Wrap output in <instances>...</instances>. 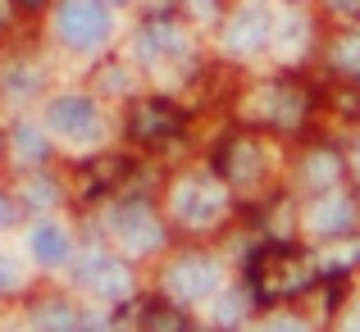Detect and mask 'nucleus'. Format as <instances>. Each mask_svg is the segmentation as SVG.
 Returning a JSON list of instances; mask_svg holds the SVG:
<instances>
[{"label": "nucleus", "mask_w": 360, "mask_h": 332, "mask_svg": "<svg viewBox=\"0 0 360 332\" xmlns=\"http://www.w3.org/2000/svg\"><path fill=\"white\" fill-rule=\"evenodd\" d=\"M115 227L123 232V241H128V246H155V241H160V232H155V223H150V214L137 210V205H128V210H115Z\"/></svg>", "instance_id": "6"}, {"label": "nucleus", "mask_w": 360, "mask_h": 332, "mask_svg": "<svg viewBox=\"0 0 360 332\" xmlns=\"http://www.w3.org/2000/svg\"><path fill=\"white\" fill-rule=\"evenodd\" d=\"M333 5H342V9H352V5H360V0H333Z\"/></svg>", "instance_id": "14"}, {"label": "nucleus", "mask_w": 360, "mask_h": 332, "mask_svg": "<svg viewBox=\"0 0 360 332\" xmlns=\"http://www.w3.org/2000/svg\"><path fill=\"white\" fill-rule=\"evenodd\" d=\"M18 150H23V155H41V137H37V132H27V128H18Z\"/></svg>", "instance_id": "12"}, {"label": "nucleus", "mask_w": 360, "mask_h": 332, "mask_svg": "<svg viewBox=\"0 0 360 332\" xmlns=\"http://www.w3.org/2000/svg\"><path fill=\"white\" fill-rule=\"evenodd\" d=\"M264 32H269V14H264V9H242L238 18H233V51H255V46L264 41Z\"/></svg>", "instance_id": "5"}, {"label": "nucleus", "mask_w": 360, "mask_h": 332, "mask_svg": "<svg viewBox=\"0 0 360 332\" xmlns=\"http://www.w3.org/2000/svg\"><path fill=\"white\" fill-rule=\"evenodd\" d=\"M23 5H41V0H23Z\"/></svg>", "instance_id": "16"}, {"label": "nucleus", "mask_w": 360, "mask_h": 332, "mask_svg": "<svg viewBox=\"0 0 360 332\" xmlns=\"http://www.w3.org/2000/svg\"><path fill=\"white\" fill-rule=\"evenodd\" d=\"M60 36L78 51H91L110 36V14L101 0H64L60 9Z\"/></svg>", "instance_id": "1"}, {"label": "nucleus", "mask_w": 360, "mask_h": 332, "mask_svg": "<svg viewBox=\"0 0 360 332\" xmlns=\"http://www.w3.org/2000/svg\"><path fill=\"white\" fill-rule=\"evenodd\" d=\"M169 287H174L183 300H205V296H214L219 278H214V269L205 260H183L174 273H169Z\"/></svg>", "instance_id": "3"}, {"label": "nucleus", "mask_w": 360, "mask_h": 332, "mask_svg": "<svg viewBox=\"0 0 360 332\" xmlns=\"http://www.w3.org/2000/svg\"><path fill=\"white\" fill-rule=\"evenodd\" d=\"M5 219H9V205H5V201H0V223H5Z\"/></svg>", "instance_id": "15"}, {"label": "nucleus", "mask_w": 360, "mask_h": 332, "mask_svg": "<svg viewBox=\"0 0 360 332\" xmlns=\"http://www.w3.org/2000/svg\"><path fill=\"white\" fill-rule=\"evenodd\" d=\"M356 168H360V150H356Z\"/></svg>", "instance_id": "17"}, {"label": "nucleus", "mask_w": 360, "mask_h": 332, "mask_svg": "<svg viewBox=\"0 0 360 332\" xmlns=\"http://www.w3.org/2000/svg\"><path fill=\"white\" fill-rule=\"evenodd\" d=\"M178 32H169V27H150L146 32V41H141V51L146 55H165V51H178Z\"/></svg>", "instance_id": "11"}, {"label": "nucleus", "mask_w": 360, "mask_h": 332, "mask_svg": "<svg viewBox=\"0 0 360 332\" xmlns=\"http://www.w3.org/2000/svg\"><path fill=\"white\" fill-rule=\"evenodd\" d=\"M169 123H174V119H169L165 105H146V109H141V119L132 123V132H137V137H155V132L169 128Z\"/></svg>", "instance_id": "10"}, {"label": "nucleus", "mask_w": 360, "mask_h": 332, "mask_svg": "<svg viewBox=\"0 0 360 332\" xmlns=\"http://www.w3.org/2000/svg\"><path fill=\"white\" fill-rule=\"evenodd\" d=\"M32 255L41 264H64V260H69V237H64V227L37 223L32 227Z\"/></svg>", "instance_id": "7"}, {"label": "nucleus", "mask_w": 360, "mask_h": 332, "mask_svg": "<svg viewBox=\"0 0 360 332\" xmlns=\"http://www.w3.org/2000/svg\"><path fill=\"white\" fill-rule=\"evenodd\" d=\"M87 273H91V282H96L101 296H128V273H123V264H115V260H96Z\"/></svg>", "instance_id": "8"}, {"label": "nucleus", "mask_w": 360, "mask_h": 332, "mask_svg": "<svg viewBox=\"0 0 360 332\" xmlns=\"http://www.w3.org/2000/svg\"><path fill=\"white\" fill-rule=\"evenodd\" d=\"M174 205H178V219H187V223H210L214 214L224 210V196L214 192L210 182H192V187H183V192L174 196Z\"/></svg>", "instance_id": "4"}, {"label": "nucleus", "mask_w": 360, "mask_h": 332, "mask_svg": "<svg viewBox=\"0 0 360 332\" xmlns=\"http://www.w3.org/2000/svg\"><path fill=\"white\" fill-rule=\"evenodd\" d=\"M9 287H18V269L9 264V255H0V291H9Z\"/></svg>", "instance_id": "13"}, {"label": "nucleus", "mask_w": 360, "mask_h": 332, "mask_svg": "<svg viewBox=\"0 0 360 332\" xmlns=\"http://www.w3.org/2000/svg\"><path fill=\"white\" fill-rule=\"evenodd\" d=\"M51 128L60 137H91L96 132V105L87 96H60L51 105Z\"/></svg>", "instance_id": "2"}, {"label": "nucleus", "mask_w": 360, "mask_h": 332, "mask_svg": "<svg viewBox=\"0 0 360 332\" xmlns=\"http://www.w3.org/2000/svg\"><path fill=\"white\" fill-rule=\"evenodd\" d=\"M347 223H352V201H342V196H333V201H324L315 210L319 232H347Z\"/></svg>", "instance_id": "9"}]
</instances>
